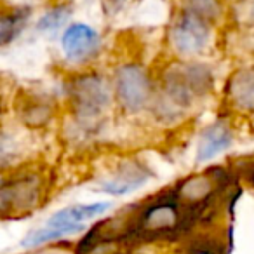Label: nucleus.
Listing matches in <instances>:
<instances>
[{"label":"nucleus","instance_id":"nucleus-1","mask_svg":"<svg viewBox=\"0 0 254 254\" xmlns=\"http://www.w3.org/2000/svg\"><path fill=\"white\" fill-rule=\"evenodd\" d=\"M212 28L204 18L176 5L167 26V44L180 60H195L211 44Z\"/></svg>","mask_w":254,"mask_h":254},{"label":"nucleus","instance_id":"nucleus-2","mask_svg":"<svg viewBox=\"0 0 254 254\" xmlns=\"http://www.w3.org/2000/svg\"><path fill=\"white\" fill-rule=\"evenodd\" d=\"M113 94L127 112H141L153 98V80L138 63H124L113 75Z\"/></svg>","mask_w":254,"mask_h":254},{"label":"nucleus","instance_id":"nucleus-3","mask_svg":"<svg viewBox=\"0 0 254 254\" xmlns=\"http://www.w3.org/2000/svg\"><path fill=\"white\" fill-rule=\"evenodd\" d=\"M110 85L99 73H82L70 84V98L80 120H94L110 105Z\"/></svg>","mask_w":254,"mask_h":254},{"label":"nucleus","instance_id":"nucleus-4","mask_svg":"<svg viewBox=\"0 0 254 254\" xmlns=\"http://www.w3.org/2000/svg\"><path fill=\"white\" fill-rule=\"evenodd\" d=\"M42 176L35 171L32 173L12 174L11 180L2 185V214H26L32 212L42 198Z\"/></svg>","mask_w":254,"mask_h":254},{"label":"nucleus","instance_id":"nucleus-5","mask_svg":"<svg viewBox=\"0 0 254 254\" xmlns=\"http://www.w3.org/2000/svg\"><path fill=\"white\" fill-rule=\"evenodd\" d=\"M103 40L99 32L84 21H73L60 35V47L64 60L73 64H85L101 53Z\"/></svg>","mask_w":254,"mask_h":254},{"label":"nucleus","instance_id":"nucleus-6","mask_svg":"<svg viewBox=\"0 0 254 254\" xmlns=\"http://www.w3.org/2000/svg\"><path fill=\"white\" fill-rule=\"evenodd\" d=\"M71 14H73L71 0H54L37 19L35 30L44 37L61 35L71 23Z\"/></svg>","mask_w":254,"mask_h":254},{"label":"nucleus","instance_id":"nucleus-7","mask_svg":"<svg viewBox=\"0 0 254 254\" xmlns=\"http://www.w3.org/2000/svg\"><path fill=\"white\" fill-rule=\"evenodd\" d=\"M230 145H232V131L223 120H218L212 126H209L202 134L197 148V160L198 162H209L216 155L225 152Z\"/></svg>","mask_w":254,"mask_h":254},{"label":"nucleus","instance_id":"nucleus-8","mask_svg":"<svg viewBox=\"0 0 254 254\" xmlns=\"http://www.w3.org/2000/svg\"><path fill=\"white\" fill-rule=\"evenodd\" d=\"M228 96L240 112H254V66L240 68L228 80Z\"/></svg>","mask_w":254,"mask_h":254},{"label":"nucleus","instance_id":"nucleus-9","mask_svg":"<svg viewBox=\"0 0 254 254\" xmlns=\"http://www.w3.org/2000/svg\"><path fill=\"white\" fill-rule=\"evenodd\" d=\"M112 207L108 202H96V204H75L70 207H64L61 211L54 212L46 225L51 226H80L85 225V221L103 214L105 211Z\"/></svg>","mask_w":254,"mask_h":254},{"label":"nucleus","instance_id":"nucleus-10","mask_svg":"<svg viewBox=\"0 0 254 254\" xmlns=\"http://www.w3.org/2000/svg\"><path fill=\"white\" fill-rule=\"evenodd\" d=\"M148 178H150L148 171H145L141 166L132 164V166L119 171L113 180L105 181V183L99 185L98 190L105 191V193H110V195H126L141 187Z\"/></svg>","mask_w":254,"mask_h":254},{"label":"nucleus","instance_id":"nucleus-11","mask_svg":"<svg viewBox=\"0 0 254 254\" xmlns=\"http://www.w3.org/2000/svg\"><path fill=\"white\" fill-rule=\"evenodd\" d=\"M33 16V9L30 5H12L11 9H4L2 19H0V39L2 46H9L16 40L25 28L28 26Z\"/></svg>","mask_w":254,"mask_h":254},{"label":"nucleus","instance_id":"nucleus-12","mask_svg":"<svg viewBox=\"0 0 254 254\" xmlns=\"http://www.w3.org/2000/svg\"><path fill=\"white\" fill-rule=\"evenodd\" d=\"M230 0H178L176 5L183 7L190 12H195L197 16L204 18L211 25L218 26L225 19L228 11Z\"/></svg>","mask_w":254,"mask_h":254},{"label":"nucleus","instance_id":"nucleus-13","mask_svg":"<svg viewBox=\"0 0 254 254\" xmlns=\"http://www.w3.org/2000/svg\"><path fill=\"white\" fill-rule=\"evenodd\" d=\"M85 225L80 226H51L46 225L42 228H37L33 232H30L25 239L21 240V246L25 247H37L42 246L46 242H51V240H58L63 239L64 235H73V233L84 232Z\"/></svg>","mask_w":254,"mask_h":254},{"label":"nucleus","instance_id":"nucleus-14","mask_svg":"<svg viewBox=\"0 0 254 254\" xmlns=\"http://www.w3.org/2000/svg\"><path fill=\"white\" fill-rule=\"evenodd\" d=\"M247 19L254 25V0H247Z\"/></svg>","mask_w":254,"mask_h":254},{"label":"nucleus","instance_id":"nucleus-15","mask_svg":"<svg viewBox=\"0 0 254 254\" xmlns=\"http://www.w3.org/2000/svg\"><path fill=\"white\" fill-rule=\"evenodd\" d=\"M37 254H63V253H61V251H58V253H54V251H44V253H37Z\"/></svg>","mask_w":254,"mask_h":254},{"label":"nucleus","instance_id":"nucleus-16","mask_svg":"<svg viewBox=\"0 0 254 254\" xmlns=\"http://www.w3.org/2000/svg\"><path fill=\"white\" fill-rule=\"evenodd\" d=\"M230 2H247V0H230Z\"/></svg>","mask_w":254,"mask_h":254},{"label":"nucleus","instance_id":"nucleus-17","mask_svg":"<svg viewBox=\"0 0 254 254\" xmlns=\"http://www.w3.org/2000/svg\"><path fill=\"white\" fill-rule=\"evenodd\" d=\"M110 2H122V0H110Z\"/></svg>","mask_w":254,"mask_h":254}]
</instances>
